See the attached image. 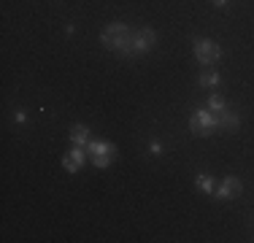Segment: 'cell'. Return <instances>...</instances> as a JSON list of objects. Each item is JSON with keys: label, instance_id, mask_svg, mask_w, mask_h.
Segmentation results:
<instances>
[{"label": "cell", "instance_id": "obj_9", "mask_svg": "<svg viewBox=\"0 0 254 243\" xmlns=\"http://www.w3.org/2000/svg\"><path fill=\"white\" fill-rule=\"evenodd\" d=\"M216 84H219V73L211 70V68H205L200 73V87H216Z\"/></svg>", "mask_w": 254, "mask_h": 243}, {"label": "cell", "instance_id": "obj_2", "mask_svg": "<svg viewBox=\"0 0 254 243\" xmlns=\"http://www.w3.org/2000/svg\"><path fill=\"white\" fill-rule=\"evenodd\" d=\"M190 130H192V135H197V138L211 135L214 130H219V127H216V114L214 111H195L190 119Z\"/></svg>", "mask_w": 254, "mask_h": 243}, {"label": "cell", "instance_id": "obj_12", "mask_svg": "<svg viewBox=\"0 0 254 243\" xmlns=\"http://www.w3.org/2000/svg\"><path fill=\"white\" fill-rule=\"evenodd\" d=\"M63 168H65V170H68V173H76V170H78V168H81V165H78V162L73 160V157H70V154H68V157H63Z\"/></svg>", "mask_w": 254, "mask_h": 243}, {"label": "cell", "instance_id": "obj_6", "mask_svg": "<svg viewBox=\"0 0 254 243\" xmlns=\"http://www.w3.org/2000/svg\"><path fill=\"white\" fill-rule=\"evenodd\" d=\"M241 124L238 114L235 111H227V108H222V111H216V127L219 130H227V132H235Z\"/></svg>", "mask_w": 254, "mask_h": 243}, {"label": "cell", "instance_id": "obj_7", "mask_svg": "<svg viewBox=\"0 0 254 243\" xmlns=\"http://www.w3.org/2000/svg\"><path fill=\"white\" fill-rule=\"evenodd\" d=\"M87 151H92L95 157H114V143H100V141H89L87 143Z\"/></svg>", "mask_w": 254, "mask_h": 243}, {"label": "cell", "instance_id": "obj_14", "mask_svg": "<svg viewBox=\"0 0 254 243\" xmlns=\"http://www.w3.org/2000/svg\"><path fill=\"white\" fill-rule=\"evenodd\" d=\"M227 3V0H214V5H225Z\"/></svg>", "mask_w": 254, "mask_h": 243}, {"label": "cell", "instance_id": "obj_10", "mask_svg": "<svg viewBox=\"0 0 254 243\" xmlns=\"http://www.w3.org/2000/svg\"><path fill=\"white\" fill-rule=\"evenodd\" d=\"M197 186H200L203 192H216V181L211 179V176H197Z\"/></svg>", "mask_w": 254, "mask_h": 243}, {"label": "cell", "instance_id": "obj_11", "mask_svg": "<svg viewBox=\"0 0 254 243\" xmlns=\"http://www.w3.org/2000/svg\"><path fill=\"white\" fill-rule=\"evenodd\" d=\"M208 108H211L214 114H216V111H222V108H225V100H222L219 95H211V97H208Z\"/></svg>", "mask_w": 254, "mask_h": 243}, {"label": "cell", "instance_id": "obj_1", "mask_svg": "<svg viewBox=\"0 0 254 243\" xmlns=\"http://www.w3.org/2000/svg\"><path fill=\"white\" fill-rule=\"evenodd\" d=\"M100 41H103V46L111 49V52L132 54V30H130V27H125V24H119V22L108 24V27L103 30Z\"/></svg>", "mask_w": 254, "mask_h": 243}, {"label": "cell", "instance_id": "obj_8", "mask_svg": "<svg viewBox=\"0 0 254 243\" xmlns=\"http://www.w3.org/2000/svg\"><path fill=\"white\" fill-rule=\"evenodd\" d=\"M70 141H73L76 146H84L87 149V143H89V130L84 124H76L73 130H70Z\"/></svg>", "mask_w": 254, "mask_h": 243}, {"label": "cell", "instance_id": "obj_13", "mask_svg": "<svg viewBox=\"0 0 254 243\" xmlns=\"http://www.w3.org/2000/svg\"><path fill=\"white\" fill-rule=\"evenodd\" d=\"M92 162H95V165H98V168H106L108 162H111V157H95Z\"/></svg>", "mask_w": 254, "mask_h": 243}, {"label": "cell", "instance_id": "obj_5", "mask_svg": "<svg viewBox=\"0 0 254 243\" xmlns=\"http://www.w3.org/2000/svg\"><path fill=\"white\" fill-rule=\"evenodd\" d=\"M241 189H244L241 181L235 179V176H227V179L219 184V189H216V197H219V200H233V197H238V194H241Z\"/></svg>", "mask_w": 254, "mask_h": 243}, {"label": "cell", "instance_id": "obj_3", "mask_svg": "<svg viewBox=\"0 0 254 243\" xmlns=\"http://www.w3.org/2000/svg\"><path fill=\"white\" fill-rule=\"evenodd\" d=\"M195 57H197V62H203V65H214L216 60L222 57V49H219V44H214V41H208V38H197L195 41Z\"/></svg>", "mask_w": 254, "mask_h": 243}, {"label": "cell", "instance_id": "obj_4", "mask_svg": "<svg viewBox=\"0 0 254 243\" xmlns=\"http://www.w3.org/2000/svg\"><path fill=\"white\" fill-rule=\"evenodd\" d=\"M157 44V35H154V30H149V27H143V30H135L132 33V54H141V52H149Z\"/></svg>", "mask_w": 254, "mask_h": 243}]
</instances>
